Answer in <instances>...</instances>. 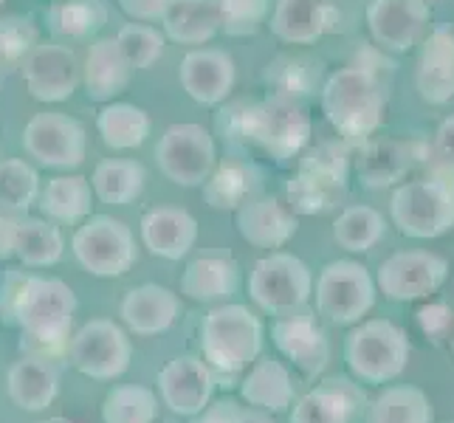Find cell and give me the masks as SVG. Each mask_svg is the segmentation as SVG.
<instances>
[{
	"label": "cell",
	"instance_id": "cell-1",
	"mask_svg": "<svg viewBox=\"0 0 454 423\" xmlns=\"http://www.w3.org/2000/svg\"><path fill=\"white\" fill-rule=\"evenodd\" d=\"M0 308L9 322L20 327L28 356L51 358L59 350H68L76 313V294L68 282L9 271L0 294Z\"/></svg>",
	"mask_w": 454,
	"mask_h": 423
},
{
	"label": "cell",
	"instance_id": "cell-2",
	"mask_svg": "<svg viewBox=\"0 0 454 423\" xmlns=\"http://www.w3.org/2000/svg\"><path fill=\"white\" fill-rule=\"evenodd\" d=\"M223 130L248 138L277 164H286L308 147L310 116L291 93H274L262 102L240 105L234 111V124Z\"/></svg>",
	"mask_w": 454,
	"mask_h": 423
},
{
	"label": "cell",
	"instance_id": "cell-3",
	"mask_svg": "<svg viewBox=\"0 0 454 423\" xmlns=\"http://www.w3.org/2000/svg\"><path fill=\"white\" fill-rule=\"evenodd\" d=\"M387 93L370 68L348 66L327 76L322 88V111L341 141H367L384 121Z\"/></svg>",
	"mask_w": 454,
	"mask_h": 423
},
{
	"label": "cell",
	"instance_id": "cell-4",
	"mask_svg": "<svg viewBox=\"0 0 454 423\" xmlns=\"http://www.w3.org/2000/svg\"><path fill=\"white\" fill-rule=\"evenodd\" d=\"M350 184V147L348 141H322L310 147L296 176L288 181V207L294 215H325L344 198Z\"/></svg>",
	"mask_w": 454,
	"mask_h": 423
},
{
	"label": "cell",
	"instance_id": "cell-5",
	"mask_svg": "<svg viewBox=\"0 0 454 423\" xmlns=\"http://www.w3.org/2000/svg\"><path fill=\"white\" fill-rule=\"evenodd\" d=\"M203 362L212 370L234 375L262 356V325L246 305H217L200 325Z\"/></svg>",
	"mask_w": 454,
	"mask_h": 423
},
{
	"label": "cell",
	"instance_id": "cell-6",
	"mask_svg": "<svg viewBox=\"0 0 454 423\" xmlns=\"http://www.w3.org/2000/svg\"><path fill=\"white\" fill-rule=\"evenodd\" d=\"M410 339L395 322L367 319L344 339V362L362 384L384 387L410 364Z\"/></svg>",
	"mask_w": 454,
	"mask_h": 423
},
{
	"label": "cell",
	"instance_id": "cell-7",
	"mask_svg": "<svg viewBox=\"0 0 454 423\" xmlns=\"http://www.w3.org/2000/svg\"><path fill=\"white\" fill-rule=\"evenodd\" d=\"M389 215L406 238H441L454 226V186L443 178L401 184L389 200Z\"/></svg>",
	"mask_w": 454,
	"mask_h": 423
},
{
	"label": "cell",
	"instance_id": "cell-8",
	"mask_svg": "<svg viewBox=\"0 0 454 423\" xmlns=\"http://www.w3.org/2000/svg\"><path fill=\"white\" fill-rule=\"evenodd\" d=\"M74 257L90 277L114 279L128 274L136 260L133 229L111 215H88V221L74 231Z\"/></svg>",
	"mask_w": 454,
	"mask_h": 423
},
{
	"label": "cell",
	"instance_id": "cell-9",
	"mask_svg": "<svg viewBox=\"0 0 454 423\" xmlns=\"http://www.w3.org/2000/svg\"><path fill=\"white\" fill-rule=\"evenodd\" d=\"M313 294V274L308 265L288 252H271L254 262L248 274V296L271 317L308 305Z\"/></svg>",
	"mask_w": 454,
	"mask_h": 423
},
{
	"label": "cell",
	"instance_id": "cell-10",
	"mask_svg": "<svg viewBox=\"0 0 454 423\" xmlns=\"http://www.w3.org/2000/svg\"><path fill=\"white\" fill-rule=\"evenodd\" d=\"M68 358L74 370L93 381H114L128 372L133 358V341L114 319H90L71 333Z\"/></svg>",
	"mask_w": 454,
	"mask_h": 423
},
{
	"label": "cell",
	"instance_id": "cell-11",
	"mask_svg": "<svg viewBox=\"0 0 454 423\" xmlns=\"http://www.w3.org/2000/svg\"><path fill=\"white\" fill-rule=\"evenodd\" d=\"M375 305V279L362 262L336 260L317 279V310L333 325H358Z\"/></svg>",
	"mask_w": 454,
	"mask_h": 423
},
{
	"label": "cell",
	"instance_id": "cell-12",
	"mask_svg": "<svg viewBox=\"0 0 454 423\" xmlns=\"http://www.w3.org/2000/svg\"><path fill=\"white\" fill-rule=\"evenodd\" d=\"M155 161H159L164 178L176 186H186V190L203 186L217 164L212 133L203 124L192 121L172 124L159 138Z\"/></svg>",
	"mask_w": 454,
	"mask_h": 423
},
{
	"label": "cell",
	"instance_id": "cell-13",
	"mask_svg": "<svg viewBox=\"0 0 454 423\" xmlns=\"http://www.w3.org/2000/svg\"><path fill=\"white\" fill-rule=\"evenodd\" d=\"M446 279H449L446 257L424 252V248H410V252L389 255L379 265L375 286L393 302H415L441 291Z\"/></svg>",
	"mask_w": 454,
	"mask_h": 423
},
{
	"label": "cell",
	"instance_id": "cell-14",
	"mask_svg": "<svg viewBox=\"0 0 454 423\" xmlns=\"http://www.w3.org/2000/svg\"><path fill=\"white\" fill-rule=\"evenodd\" d=\"M23 147L40 167L76 169L85 161V128L66 114H37L23 130Z\"/></svg>",
	"mask_w": 454,
	"mask_h": 423
},
{
	"label": "cell",
	"instance_id": "cell-15",
	"mask_svg": "<svg viewBox=\"0 0 454 423\" xmlns=\"http://www.w3.org/2000/svg\"><path fill=\"white\" fill-rule=\"evenodd\" d=\"M271 341L308 379L322 375L327 362H331V341H327L317 313L308 305L279 313L271 325Z\"/></svg>",
	"mask_w": 454,
	"mask_h": 423
},
{
	"label": "cell",
	"instance_id": "cell-16",
	"mask_svg": "<svg viewBox=\"0 0 454 423\" xmlns=\"http://www.w3.org/2000/svg\"><path fill=\"white\" fill-rule=\"evenodd\" d=\"M26 90L31 93V99L57 105L74 97V90L82 82V68L76 54L68 45L59 43H37L35 51L26 57L20 66Z\"/></svg>",
	"mask_w": 454,
	"mask_h": 423
},
{
	"label": "cell",
	"instance_id": "cell-17",
	"mask_svg": "<svg viewBox=\"0 0 454 423\" xmlns=\"http://www.w3.org/2000/svg\"><path fill=\"white\" fill-rule=\"evenodd\" d=\"M367 403L362 384L348 375H333L294 403L291 423H358Z\"/></svg>",
	"mask_w": 454,
	"mask_h": 423
},
{
	"label": "cell",
	"instance_id": "cell-18",
	"mask_svg": "<svg viewBox=\"0 0 454 423\" xmlns=\"http://www.w3.org/2000/svg\"><path fill=\"white\" fill-rule=\"evenodd\" d=\"M215 393V370L198 356H178L159 372V396L176 415L192 418L207 410Z\"/></svg>",
	"mask_w": 454,
	"mask_h": 423
},
{
	"label": "cell",
	"instance_id": "cell-19",
	"mask_svg": "<svg viewBox=\"0 0 454 423\" xmlns=\"http://www.w3.org/2000/svg\"><path fill=\"white\" fill-rule=\"evenodd\" d=\"M427 0H372L367 6V28L387 51H410L429 26Z\"/></svg>",
	"mask_w": 454,
	"mask_h": 423
},
{
	"label": "cell",
	"instance_id": "cell-20",
	"mask_svg": "<svg viewBox=\"0 0 454 423\" xmlns=\"http://www.w3.org/2000/svg\"><path fill=\"white\" fill-rule=\"evenodd\" d=\"M181 88L186 97L195 99L198 105L215 107L226 102V97L238 80V68L229 51L221 49H195L181 59L178 68Z\"/></svg>",
	"mask_w": 454,
	"mask_h": 423
},
{
	"label": "cell",
	"instance_id": "cell-21",
	"mask_svg": "<svg viewBox=\"0 0 454 423\" xmlns=\"http://www.w3.org/2000/svg\"><path fill=\"white\" fill-rule=\"evenodd\" d=\"M234 226H238L240 238L254 246V248H283L296 229L300 221L291 207L274 195H254L248 198L243 207L234 209Z\"/></svg>",
	"mask_w": 454,
	"mask_h": 423
},
{
	"label": "cell",
	"instance_id": "cell-22",
	"mask_svg": "<svg viewBox=\"0 0 454 423\" xmlns=\"http://www.w3.org/2000/svg\"><path fill=\"white\" fill-rule=\"evenodd\" d=\"M119 317L136 336H159L167 333L181 317V296L164 286L147 282L121 296Z\"/></svg>",
	"mask_w": 454,
	"mask_h": 423
},
{
	"label": "cell",
	"instance_id": "cell-23",
	"mask_svg": "<svg viewBox=\"0 0 454 423\" xmlns=\"http://www.w3.org/2000/svg\"><path fill=\"white\" fill-rule=\"evenodd\" d=\"M142 240L153 257L181 260L198 240V221L181 207H153L142 217Z\"/></svg>",
	"mask_w": 454,
	"mask_h": 423
},
{
	"label": "cell",
	"instance_id": "cell-24",
	"mask_svg": "<svg viewBox=\"0 0 454 423\" xmlns=\"http://www.w3.org/2000/svg\"><path fill=\"white\" fill-rule=\"evenodd\" d=\"M415 85L420 99L446 105L454 97V28H434L418 57Z\"/></svg>",
	"mask_w": 454,
	"mask_h": 423
},
{
	"label": "cell",
	"instance_id": "cell-25",
	"mask_svg": "<svg viewBox=\"0 0 454 423\" xmlns=\"http://www.w3.org/2000/svg\"><path fill=\"white\" fill-rule=\"evenodd\" d=\"M336 12L331 0H274L271 35L291 45H310L333 26Z\"/></svg>",
	"mask_w": 454,
	"mask_h": 423
},
{
	"label": "cell",
	"instance_id": "cell-26",
	"mask_svg": "<svg viewBox=\"0 0 454 423\" xmlns=\"http://www.w3.org/2000/svg\"><path fill=\"white\" fill-rule=\"evenodd\" d=\"M418 161V145L398 138H379L362 147L356 159V176L367 190L395 186Z\"/></svg>",
	"mask_w": 454,
	"mask_h": 423
},
{
	"label": "cell",
	"instance_id": "cell-27",
	"mask_svg": "<svg viewBox=\"0 0 454 423\" xmlns=\"http://www.w3.org/2000/svg\"><path fill=\"white\" fill-rule=\"evenodd\" d=\"M240 269L229 255H200L181 274V296L200 305L226 302L238 294Z\"/></svg>",
	"mask_w": 454,
	"mask_h": 423
},
{
	"label": "cell",
	"instance_id": "cell-28",
	"mask_svg": "<svg viewBox=\"0 0 454 423\" xmlns=\"http://www.w3.org/2000/svg\"><path fill=\"white\" fill-rule=\"evenodd\" d=\"M6 389L12 403L23 412H45L59 396V372L49 358L26 353L9 367Z\"/></svg>",
	"mask_w": 454,
	"mask_h": 423
},
{
	"label": "cell",
	"instance_id": "cell-29",
	"mask_svg": "<svg viewBox=\"0 0 454 423\" xmlns=\"http://www.w3.org/2000/svg\"><path fill=\"white\" fill-rule=\"evenodd\" d=\"M130 66L119 51L116 40H97L82 66V85L90 102H114L130 82Z\"/></svg>",
	"mask_w": 454,
	"mask_h": 423
},
{
	"label": "cell",
	"instance_id": "cell-30",
	"mask_svg": "<svg viewBox=\"0 0 454 423\" xmlns=\"http://www.w3.org/2000/svg\"><path fill=\"white\" fill-rule=\"evenodd\" d=\"M240 396L248 406H257L271 415L286 412L294 403V379L283 362L260 356L240 381Z\"/></svg>",
	"mask_w": 454,
	"mask_h": 423
},
{
	"label": "cell",
	"instance_id": "cell-31",
	"mask_svg": "<svg viewBox=\"0 0 454 423\" xmlns=\"http://www.w3.org/2000/svg\"><path fill=\"white\" fill-rule=\"evenodd\" d=\"M161 23L172 43L203 45L221 31V6L217 0H172Z\"/></svg>",
	"mask_w": 454,
	"mask_h": 423
},
{
	"label": "cell",
	"instance_id": "cell-32",
	"mask_svg": "<svg viewBox=\"0 0 454 423\" xmlns=\"http://www.w3.org/2000/svg\"><path fill=\"white\" fill-rule=\"evenodd\" d=\"M432 420H434V410L429 396L412 384L384 387L364 410V423H432Z\"/></svg>",
	"mask_w": 454,
	"mask_h": 423
},
{
	"label": "cell",
	"instance_id": "cell-33",
	"mask_svg": "<svg viewBox=\"0 0 454 423\" xmlns=\"http://www.w3.org/2000/svg\"><path fill=\"white\" fill-rule=\"evenodd\" d=\"M37 207L54 223H80L93 207L90 181L82 176H57L45 184V190H40Z\"/></svg>",
	"mask_w": 454,
	"mask_h": 423
},
{
	"label": "cell",
	"instance_id": "cell-34",
	"mask_svg": "<svg viewBox=\"0 0 454 423\" xmlns=\"http://www.w3.org/2000/svg\"><path fill=\"white\" fill-rule=\"evenodd\" d=\"M147 184V169L136 159H107L93 169L90 190L107 207H128L138 200Z\"/></svg>",
	"mask_w": 454,
	"mask_h": 423
},
{
	"label": "cell",
	"instance_id": "cell-35",
	"mask_svg": "<svg viewBox=\"0 0 454 423\" xmlns=\"http://www.w3.org/2000/svg\"><path fill=\"white\" fill-rule=\"evenodd\" d=\"M66 252V238L59 226L45 217H20L18 240H14V257L28 269H49L57 265Z\"/></svg>",
	"mask_w": 454,
	"mask_h": 423
},
{
	"label": "cell",
	"instance_id": "cell-36",
	"mask_svg": "<svg viewBox=\"0 0 454 423\" xmlns=\"http://www.w3.org/2000/svg\"><path fill=\"white\" fill-rule=\"evenodd\" d=\"M97 128L111 150H133L150 136V116L130 102H107L97 116Z\"/></svg>",
	"mask_w": 454,
	"mask_h": 423
},
{
	"label": "cell",
	"instance_id": "cell-37",
	"mask_svg": "<svg viewBox=\"0 0 454 423\" xmlns=\"http://www.w3.org/2000/svg\"><path fill=\"white\" fill-rule=\"evenodd\" d=\"M254 169L243 161H223L215 164L212 176L203 184V198L212 209H238L248 198H254Z\"/></svg>",
	"mask_w": 454,
	"mask_h": 423
},
{
	"label": "cell",
	"instance_id": "cell-38",
	"mask_svg": "<svg viewBox=\"0 0 454 423\" xmlns=\"http://www.w3.org/2000/svg\"><path fill=\"white\" fill-rule=\"evenodd\" d=\"M387 231V221L379 209L364 207V203H356L348 207L333 223V238L336 243L350 255H364L372 246H379Z\"/></svg>",
	"mask_w": 454,
	"mask_h": 423
},
{
	"label": "cell",
	"instance_id": "cell-39",
	"mask_svg": "<svg viewBox=\"0 0 454 423\" xmlns=\"http://www.w3.org/2000/svg\"><path fill=\"white\" fill-rule=\"evenodd\" d=\"M107 20V9L99 0H57L49 9V28L62 40H85Z\"/></svg>",
	"mask_w": 454,
	"mask_h": 423
},
{
	"label": "cell",
	"instance_id": "cell-40",
	"mask_svg": "<svg viewBox=\"0 0 454 423\" xmlns=\"http://www.w3.org/2000/svg\"><path fill=\"white\" fill-rule=\"evenodd\" d=\"M155 415H159V398L142 384H119L102 403V423H153Z\"/></svg>",
	"mask_w": 454,
	"mask_h": 423
},
{
	"label": "cell",
	"instance_id": "cell-41",
	"mask_svg": "<svg viewBox=\"0 0 454 423\" xmlns=\"http://www.w3.org/2000/svg\"><path fill=\"white\" fill-rule=\"evenodd\" d=\"M40 198V176L37 169L23 159L0 161V209L28 212Z\"/></svg>",
	"mask_w": 454,
	"mask_h": 423
},
{
	"label": "cell",
	"instance_id": "cell-42",
	"mask_svg": "<svg viewBox=\"0 0 454 423\" xmlns=\"http://www.w3.org/2000/svg\"><path fill=\"white\" fill-rule=\"evenodd\" d=\"M116 43H119V51L124 54V59H128V66L136 71L153 68L164 54V35L147 23L121 26L116 35Z\"/></svg>",
	"mask_w": 454,
	"mask_h": 423
},
{
	"label": "cell",
	"instance_id": "cell-43",
	"mask_svg": "<svg viewBox=\"0 0 454 423\" xmlns=\"http://www.w3.org/2000/svg\"><path fill=\"white\" fill-rule=\"evenodd\" d=\"M37 45V28L28 18L20 14H9L0 18V71H18L26 57L35 51Z\"/></svg>",
	"mask_w": 454,
	"mask_h": 423
},
{
	"label": "cell",
	"instance_id": "cell-44",
	"mask_svg": "<svg viewBox=\"0 0 454 423\" xmlns=\"http://www.w3.org/2000/svg\"><path fill=\"white\" fill-rule=\"evenodd\" d=\"M221 6V31L229 37H248L265 23L271 0H217Z\"/></svg>",
	"mask_w": 454,
	"mask_h": 423
},
{
	"label": "cell",
	"instance_id": "cell-45",
	"mask_svg": "<svg viewBox=\"0 0 454 423\" xmlns=\"http://www.w3.org/2000/svg\"><path fill=\"white\" fill-rule=\"evenodd\" d=\"M415 317H418L420 331H424L434 344H443L451 333V327H454V310L443 302L424 305Z\"/></svg>",
	"mask_w": 454,
	"mask_h": 423
},
{
	"label": "cell",
	"instance_id": "cell-46",
	"mask_svg": "<svg viewBox=\"0 0 454 423\" xmlns=\"http://www.w3.org/2000/svg\"><path fill=\"white\" fill-rule=\"evenodd\" d=\"M172 0H119L121 12L128 14L133 20H142V23H150V20H161L164 12L169 9Z\"/></svg>",
	"mask_w": 454,
	"mask_h": 423
},
{
	"label": "cell",
	"instance_id": "cell-47",
	"mask_svg": "<svg viewBox=\"0 0 454 423\" xmlns=\"http://www.w3.org/2000/svg\"><path fill=\"white\" fill-rule=\"evenodd\" d=\"M240 412V403H234L229 398L209 403L207 410H200L198 415H192V423H234Z\"/></svg>",
	"mask_w": 454,
	"mask_h": 423
},
{
	"label": "cell",
	"instance_id": "cell-48",
	"mask_svg": "<svg viewBox=\"0 0 454 423\" xmlns=\"http://www.w3.org/2000/svg\"><path fill=\"white\" fill-rule=\"evenodd\" d=\"M18 226H20V215L0 209V260L14 257V240H18Z\"/></svg>",
	"mask_w": 454,
	"mask_h": 423
},
{
	"label": "cell",
	"instance_id": "cell-49",
	"mask_svg": "<svg viewBox=\"0 0 454 423\" xmlns=\"http://www.w3.org/2000/svg\"><path fill=\"white\" fill-rule=\"evenodd\" d=\"M434 155L449 169H454V116L443 119L441 128H437V133H434Z\"/></svg>",
	"mask_w": 454,
	"mask_h": 423
},
{
	"label": "cell",
	"instance_id": "cell-50",
	"mask_svg": "<svg viewBox=\"0 0 454 423\" xmlns=\"http://www.w3.org/2000/svg\"><path fill=\"white\" fill-rule=\"evenodd\" d=\"M234 423H274L271 412H265V410H257V406H240V412H238V420Z\"/></svg>",
	"mask_w": 454,
	"mask_h": 423
},
{
	"label": "cell",
	"instance_id": "cell-51",
	"mask_svg": "<svg viewBox=\"0 0 454 423\" xmlns=\"http://www.w3.org/2000/svg\"><path fill=\"white\" fill-rule=\"evenodd\" d=\"M446 341H449V348H451V353H454V327H451V333H449V339H446Z\"/></svg>",
	"mask_w": 454,
	"mask_h": 423
},
{
	"label": "cell",
	"instance_id": "cell-52",
	"mask_svg": "<svg viewBox=\"0 0 454 423\" xmlns=\"http://www.w3.org/2000/svg\"><path fill=\"white\" fill-rule=\"evenodd\" d=\"M4 82H6V74H4V71H0V88H4Z\"/></svg>",
	"mask_w": 454,
	"mask_h": 423
},
{
	"label": "cell",
	"instance_id": "cell-53",
	"mask_svg": "<svg viewBox=\"0 0 454 423\" xmlns=\"http://www.w3.org/2000/svg\"><path fill=\"white\" fill-rule=\"evenodd\" d=\"M4 4H6V0H0V6H4Z\"/></svg>",
	"mask_w": 454,
	"mask_h": 423
},
{
	"label": "cell",
	"instance_id": "cell-54",
	"mask_svg": "<svg viewBox=\"0 0 454 423\" xmlns=\"http://www.w3.org/2000/svg\"><path fill=\"white\" fill-rule=\"evenodd\" d=\"M451 423H454V420H451Z\"/></svg>",
	"mask_w": 454,
	"mask_h": 423
}]
</instances>
